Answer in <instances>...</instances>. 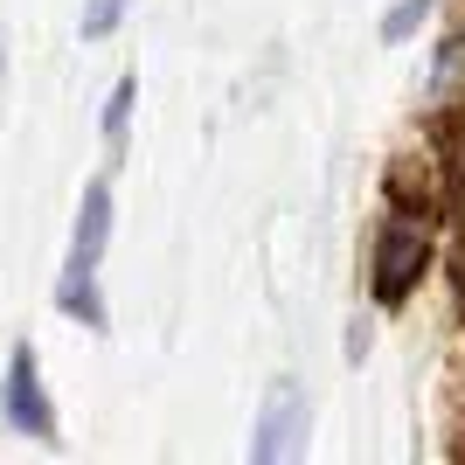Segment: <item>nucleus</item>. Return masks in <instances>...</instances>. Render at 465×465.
Masks as SVG:
<instances>
[{
	"label": "nucleus",
	"mask_w": 465,
	"mask_h": 465,
	"mask_svg": "<svg viewBox=\"0 0 465 465\" xmlns=\"http://www.w3.org/2000/svg\"><path fill=\"white\" fill-rule=\"evenodd\" d=\"M118 21H125V0H91V7H84V21H77V35H84V42H104Z\"/></svg>",
	"instance_id": "obj_7"
},
{
	"label": "nucleus",
	"mask_w": 465,
	"mask_h": 465,
	"mask_svg": "<svg viewBox=\"0 0 465 465\" xmlns=\"http://www.w3.org/2000/svg\"><path fill=\"white\" fill-rule=\"evenodd\" d=\"M424 257H430V223L424 215H382L375 230V299L382 306H403L410 285L424 278Z\"/></svg>",
	"instance_id": "obj_3"
},
{
	"label": "nucleus",
	"mask_w": 465,
	"mask_h": 465,
	"mask_svg": "<svg viewBox=\"0 0 465 465\" xmlns=\"http://www.w3.org/2000/svg\"><path fill=\"white\" fill-rule=\"evenodd\" d=\"M133 97H139V84L133 77H118L112 84V97H104V146H125V125H133Z\"/></svg>",
	"instance_id": "obj_5"
},
{
	"label": "nucleus",
	"mask_w": 465,
	"mask_h": 465,
	"mask_svg": "<svg viewBox=\"0 0 465 465\" xmlns=\"http://www.w3.org/2000/svg\"><path fill=\"white\" fill-rule=\"evenodd\" d=\"M430 7H438V0H396V7L382 15V42H410V35H417V21H424Z\"/></svg>",
	"instance_id": "obj_6"
},
{
	"label": "nucleus",
	"mask_w": 465,
	"mask_h": 465,
	"mask_svg": "<svg viewBox=\"0 0 465 465\" xmlns=\"http://www.w3.org/2000/svg\"><path fill=\"white\" fill-rule=\"evenodd\" d=\"M306 445H312V403H306L299 382L278 375V382L264 389L257 424H251V459L257 465H285V459H306Z\"/></svg>",
	"instance_id": "obj_2"
},
{
	"label": "nucleus",
	"mask_w": 465,
	"mask_h": 465,
	"mask_svg": "<svg viewBox=\"0 0 465 465\" xmlns=\"http://www.w3.org/2000/svg\"><path fill=\"white\" fill-rule=\"evenodd\" d=\"M0 417H7V430L35 438V445H63V438H56V410H49V389H42V361H35L28 341H15V354H7V375H0Z\"/></svg>",
	"instance_id": "obj_4"
},
{
	"label": "nucleus",
	"mask_w": 465,
	"mask_h": 465,
	"mask_svg": "<svg viewBox=\"0 0 465 465\" xmlns=\"http://www.w3.org/2000/svg\"><path fill=\"white\" fill-rule=\"evenodd\" d=\"M104 243H112V181H91V188H84V202H77V230H70L63 278H56V306L70 312V320H84L91 333L112 327V312H104V292H97Z\"/></svg>",
	"instance_id": "obj_1"
}]
</instances>
